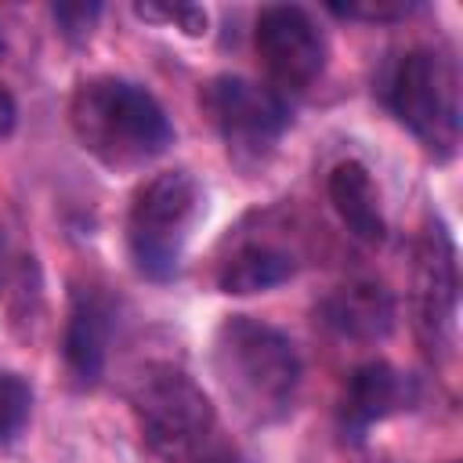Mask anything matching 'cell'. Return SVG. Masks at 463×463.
<instances>
[{
	"instance_id": "6da1fadb",
	"label": "cell",
	"mask_w": 463,
	"mask_h": 463,
	"mask_svg": "<svg viewBox=\"0 0 463 463\" xmlns=\"http://www.w3.org/2000/svg\"><path fill=\"white\" fill-rule=\"evenodd\" d=\"M69 123L80 145L112 170L145 166L174 141L163 105L145 87L116 76L80 83L69 101Z\"/></svg>"
},
{
	"instance_id": "7a4b0ae2",
	"label": "cell",
	"mask_w": 463,
	"mask_h": 463,
	"mask_svg": "<svg viewBox=\"0 0 463 463\" xmlns=\"http://www.w3.org/2000/svg\"><path fill=\"white\" fill-rule=\"evenodd\" d=\"M130 405L148 449L166 463H239L221 438L217 409L206 391L177 365L152 362L137 373Z\"/></svg>"
},
{
	"instance_id": "3957f363",
	"label": "cell",
	"mask_w": 463,
	"mask_h": 463,
	"mask_svg": "<svg viewBox=\"0 0 463 463\" xmlns=\"http://www.w3.org/2000/svg\"><path fill=\"white\" fill-rule=\"evenodd\" d=\"M213 369L228 398L253 420L279 416L300 383V354L293 340L250 315L221 322L213 336Z\"/></svg>"
},
{
	"instance_id": "277c9868",
	"label": "cell",
	"mask_w": 463,
	"mask_h": 463,
	"mask_svg": "<svg viewBox=\"0 0 463 463\" xmlns=\"http://www.w3.org/2000/svg\"><path fill=\"white\" fill-rule=\"evenodd\" d=\"M199 203L203 195L188 170H163L145 181L127 217V242L141 275L170 279L177 271L192 224L199 217Z\"/></svg>"
},
{
	"instance_id": "5b68a950",
	"label": "cell",
	"mask_w": 463,
	"mask_h": 463,
	"mask_svg": "<svg viewBox=\"0 0 463 463\" xmlns=\"http://www.w3.org/2000/svg\"><path fill=\"white\" fill-rule=\"evenodd\" d=\"M387 105L434 156H452L459 141V90L452 65L427 47L398 58L387 80Z\"/></svg>"
},
{
	"instance_id": "8992f818",
	"label": "cell",
	"mask_w": 463,
	"mask_h": 463,
	"mask_svg": "<svg viewBox=\"0 0 463 463\" xmlns=\"http://www.w3.org/2000/svg\"><path fill=\"white\" fill-rule=\"evenodd\" d=\"M199 105H203V116L213 123V130L228 141V148L246 156L268 152L289 123V112L279 90L232 72L213 76L203 87Z\"/></svg>"
},
{
	"instance_id": "52a82bcc",
	"label": "cell",
	"mask_w": 463,
	"mask_h": 463,
	"mask_svg": "<svg viewBox=\"0 0 463 463\" xmlns=\"http://www.w3.org/2000/svg\"><path fill=\"white\" fill-rule=\"evenodd\" d=\"M257 54L279 90H307L326 69V40L297 4H271L257 14Z\"/></svg>"
},
{
	"instance_id": "ba28073f",
	"label": "cell",
	"mask_w": 463,
	"mask_h": 463,
	"mask_svg": "<svg viewBox=\"0 0 463 463\" xmlns=\"http://www.w3.org/2000/svg\"><path fill=\"white\" fill-rule=\"evenodd\" d=\"M318 315L344 340H383L394 326V300L380 282L358 279L336 286L322 300Z\"/></svg>"
},
{
	"instance_id": "9c48e42d",
	"label": "cell",
	"mask_w": 463,
	"mask_h": 463,
	"mask_svg": "<svg viewBox=\"0 0 463 463\" xmlns=\"http://www.w3.org/2000/svg\"><path fill=\"white\" fill-rule=\"evenodd\" d=\"M456 307V260H452V242L441 224L427 232L420 246V264H416V315L420 329L434 340L441 329H449Z\"/></svg>"
},
{
	"instance_id": "30bf717a",
	"label": "cell",
	"mask_w": 463,
	"mask_h": 463,
	"mask_svg": "<svg viewBox=\"0 0 463 463\" xmlns=\"http://www.w3.org/2000/svg\"><path fill=\"white\" fill-rule=\"evenodd\" d=\"M405 398H409V383L394 365L365 362L347 376V387L340 398V423H344V430H351L358 438L373 423L398 412L405 405Z\"/></svg>"
},
{
	"instance_id": "8fae6325",
	"label": "cell",
	"mask_w": 463,
	"mask_h": 463,
	"mask_svg": "<svg viewBox=\"0 0 463 463\" xmlns=\"http://www.w3.org/2000/svg\"><path fill=\"white\" fill-rule=\"evenodd\" d=\"M112 336V311L98 293H76L65 322V362L80 380H98Z\"/></svg>"
},
{
	"instance_id": "7c38bea8",
	"label": "cell",
	"mask_w": 463,
	"mask_h": 463,
	"mask_svg": "<svg viewBox=\"0 0 463 463\" xmlns=\"http://www.w3.org/2000/svg\"><path fill=\"white\" fill-rule=\"evenodd\" d=\"M329 203L336 210V217L344 221V228L362 239V242H380L387 224H383V210H380V192L369 177V170L358 159L336 163L329 174Z\"/></svg>"
},
{
	"instance_id": "4fadbf2b",
	"label": "cell",
	"mask_w": 463,
	"mask_h": 463,
	"mask_svg": "<svg viewBox=\"0 0 463 463\" xmlns=\"http://www.w3.org/2000/svg\"><path fill=\"white\" fill-rule=\"evenodd\" d=\"M293 271H297V264L286 250H279L271 242H250V246H242L239 253H232L224 260V268L217 275V286L224 293H235V297L264 293V289L286 282Z\"/></svg>"
},
{
	"instance_id": "5bb4252c",
	"label": "cell",
	"mask_w": 463,
	"mask_h": 463,
	"mask_svg": "<svg viewBox=\"0 0 463 463\" xmlns=\"http://www.w3.org/2000/svg\"><path fill=\"white\" fill-rule=\"evenodd\" d=\"M33 391L18 373H0V441H7L29 416Z\"/></svg>"
},
{
	"instance_id": "9a60e30c",
	"label": "cell",
	"mask_w": 463,
	"mask_h": 463,
	"mask_svg": "<svg viewBox=\"0 0 463 463\" xmlns=\"http://www.w3.org/2000/svg\"><path fill=\"white\" fill-rule=\"evenodd\" d=\"M134 14L145 22H174L184 36L206 33V11L199 4H137Z\"/></svg>"
},
{
	"instance_id": "2e32d148",
	"label": "cell",
	"mask_w": 463,
	"mask_h": 463,
	"mask_svg": "<svg viewBox=\"0 0 463 463\" xmlns=\"http://www.w3.org/2000/svg\"><path fill=\"white\" fill-rule=\"evenodd\" d=\"M101 14L98 4H58L54 7V22L61 25L65 36H80V33H90L94 18Z\"/></svg>"
},
{
	"instance_id": "e0dca14e",
	"label": "cell",
	"mask_w": 463,
	"mask_h": 463,
	"mask_svg": "<svg viewBox=\"0 0 463 463\" xmlns=\"http://www.w3.org/2000/svg\"><path fill=\"white\" fill-rule=\"evenodd\" d=\"M336 14L344 18H369V22H391V18H405L409 4H333Z\"/></svg>"
},
{
	"instance_id": "ac0fdd59",
	"label": "cell",
	"mask_w": 463,
	"mask_h": 463,
	"mask_svg": "<svg viewBox=\"0 0 463 463\" xmlns=\"http://www.w3.org/2000/svg\"><path fill=\"white\" fill-rule=\"evenodd\" d=\"M14 123H18V101L7 87H0V137H7L14 130Z\"/></svg>"
},
{
	"instance_id": "d6986e66",
	"label": "cell",
	"mask_w": 463,
	"mask_h": 463,
	"mask_svg": "<svg viewBox=\"0 0 463 463\" xmlns=\"http://www.w3.org/2000/svg\"><path fill=\"white\" fill-rule=\"evenodd\" d=\"M0 54H4V36H0Z\"/></svg>"
}]
</instances>
